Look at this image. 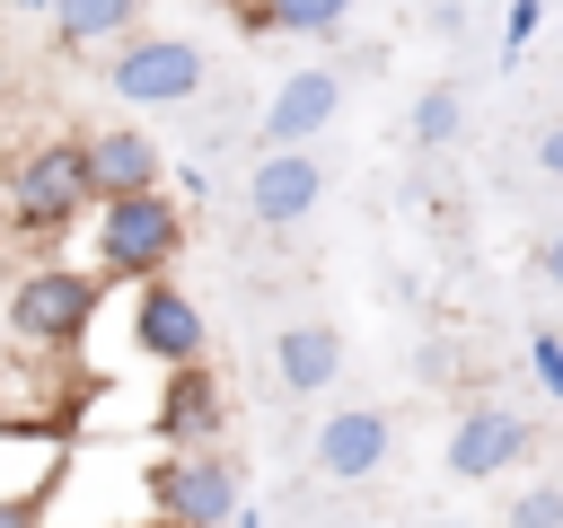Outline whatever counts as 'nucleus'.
<instances>
[{
  "mask_svg": "<svg viewBox=\"0 0 563 528\" xmlns=\"http://www.w3.org/2000/svg\"><path fill=\"white\" fill-rule=\"evenodd\" d=\"M97 211V185H88V150L79 141H35L9 158L0 176V220L26 229V238H62L70 220Z\"/></svg>",
  "mask_w": 563,
  "mask_h": 528,
  "instance_id": "nucleus-3",
  "label": "nucleus"
},
{
  "mask_svg": "<svg viewBox=\"0 0 563 528\" xmlns=\"http://www.w3.org/2000/svg\"><path fill=\"white\" fill-rule=\"evenodd\" d=\"M519 458H528V414H519V405H493V396L457 405V422H449V475H457V484L510 475Z\"/></svg>",
  "mask_w": 563,
  "mask_h": 528,
  "instance_id": "nucleus-9",
  "label": "nucleus"
},
{
  "mask_svg": "<svg viewBox=\"0 0 563 528\" xmlns=\"http://www.w3.org/2000/svg\"><path fill=\"white\" fill-rule=\"evenodd\" d=\"M457 123H466L457 79H431V88L413 97V150H449V141H457Z\"/></svg>",
  "mask_w": 563,
  "mask_h": 528,
  "instance_id": "nucleus-15",
  "label": "nucleus"
},
{
  "mask_svg": "<svg viewBox=\"0 0 563 528\" xmlns=\"http://www.w3.org/2000/svg\"><path fill=\"white\" fill-rule=\"evenodd\" d=\"M44 18H53L62 53H106V44H123L141 26V0H53Z\"/></svg>",
  "mask_w": 563,
  "mask_h": 528,
  "instance_id": "nucleus-14",
  "label": "nucleus"
},
{
  "mask_svg": "<svg viewBox=\"0 0 563 528\" xmlns=\"http://www.w3.org/2000/svg\"><path fill=\"white\" fill-rule=\"evenodd\" d=\"M229 528H264V519H255V510H238V519H229Z\"/></svg>",
  "mask_w": 563,
  "mask_h": 528,
  "instance_id": "nucleus-24",
  "label": "nucleus"
},
{
  "mask_svg": "<svg viewBox=\"0 0 563 528\" xmlns=\"http://www.w3.org/2000/svg\"><path fill=\"white\" fill-rule=\"evenodd\" d=\"M501 528H563V484H528Z\"/></svg>",
  "mask_w": 563,
  "mask_h": 528,
  "instance_id": "nucleus-17",
  "label": "nucleus"
},
{
  "mask_svg": "<svg viewBox=\"0 0 563 528\" xmlns=\"http://www.w3.org/2000/svg\"><path fill=\"white\" fill-rule=\"evenodd\" d=\"M0 528H44V502H26V493H18V502H0Z\"/></svg>",
  "mask_w": 563,
  "mask_h": 528,
  "instance_id": "nucleus-21",
  "label": "nucleus"
},
{
  "mask_svg": "<svg viewBox=\"0 0 563 528\" xmlns=\"http://www.w3.org/2000/svg\"><path fill=\"white\" fill-rule=\"evenodd\" d=\"M317 475L325 484H369V475H387V458H396V422H387V405H334L325 422H317Z\"/></svg>",
  "mask_w": 563,
  "mask_h": 528,
  "instance_id": "nucleus-8",
  "label": "nucleus"
},
{
  "mask_svg": "<svg viewBox=\"0 0 563 528\" xmlns=\"http://www.w3.org/2000/svg\"><path fill=\"white\" fill-rule=\"evenodd\" d=\"M273 370H282L290 396H317V387H334V370H343V334H334L325 317H290V326L273 334Z\"/></svg>",
  "mask_w": 563,
  "mask_h": 528,
  "instance_id": "nucleus-13",
  "label": "nucleus"
},
{
  "mask_svg": "<svg viewBox=\"0 0 563 528\" xmlns=\"http://www.w3.org/2000/svg\"><path fill=\"white\" fill-rule=\"evenodd\" d=\"M334 114H343V79H334L325 62H308V70H290V79L264 97V150H308Z\"/></svg>",
  "mask_w": 563,
  "mask_h": 528,
  "instance_id": "nucleus-11",
  "label": "nucleus"
},
{
  "mask_svg": "<svg viewBox=\"0 0 563 528\" xmlns=\"http://www.w3.org/2000/svg\"><path fill=\"white\" fill-rule=\"evenodd\" d=\"M317 194H325V158L317 150H264L246 167V220H264V229H299L317 211Z\"/></svg>",
  "mask_w": 563,
  "mask_h": 528,
  "instance_id": "nucleus-10",
  "label": "nucleus"
},
{
  "mask_svg": "<svg viewBox=\"0 0 563 528\" xmlns=\"http://www.w3.org/2000/svg\"><path fill=\"white\" fill-rule=\"evenodd\" d=\"M537 273H545V282H554V290H563V229H554V238H545V246H537Z\"/></svg>",
  "mask_w": 563,
  "mask_h": 528,
  "instance_id": "nucleus-22",
  "label": "nucleus"
},
{
  "mask_svg": "<svg viewBox=\"0 0 563 528\" xmlns=\"http://www.w3.org/2000/svg\"><path fill=\"white\" fill-rule=\"evenodd\" d=\"M9 9H18V18H44V9H53V0H9Z\"/></svg>",
  "mask_w": 563,
  "mask_h": 528,
  "instance_id": "nucleus-23",
  "label": "nucleus"
},
{
  "mask_svg": "<svg viewBox=\"0 0 563 528\" xmlns=\"http://www.w3.org/2000/svg\"><path fill=\"white\" fill-rule=\"evenodd\" d=\"M264 18H273V35H308V44H325V35H343L352 0H264Z\"/></svg>",
  "mask_w": 563,
  "mask_h": 528,
  "instance_id": "nucleus-16",
  "label": "nucleus"
},
{
  "mask_svg": "<svg viewBox=\"0 0 563 528\" xmlns=\"http://www.w3.org/2000/svg\"><path fill=\"white\" fill-rule=\"evenodd\" d=\"M528 378L545 387V405H563V334H528Z\"/></svg>",
  "mask_w": 563,
  "mask_h": 528,
  "instance_id": "nucleus-19",
  "label": "nucleus"
},
{
  "mask_svg": "<svg viewBox=\"0 0 563 528\" xmlns=\"http://www.w3.org/2000/svg\"><path fill=\"white\" fill-rule=\"evenodd\" d=\"M185 255V202L167 194V185H150V194H106L97 211H88V273L97 282H158L167 264Z\"/></svg>",
  "mask_w": 563,
  "mask_h": 528,
  "instance_id": "nucleus-1",
  "label": "nucleus"
},
{
  "mask_svg": "<svg viewBox=\"0 0 563 528\" xmlns=\"http://www.w3.org/2000/svg\"><path fill=\"white\" fill-rule=\"evenodd\" d=\"M150 431H158V449H220V431H229V387L211 378V361L158 370V405H150Z\"/></svg>",
  "mask_w": 563,
  "mask_h": 528,
  "instance_id": "nucleus-6",
  "label": "nucleus"
},
{
  "mask_svg": "<svg viewBox=\"0 0 563 528\" xmlns=\"http://www.w3.org/2000/svg\"><path fill=\"white\" fill-rule=\"evenodd\" d=\"M79 150H88L97 202H106V194H150V185H167V150H158L141 123H97V132H79Z\"/></svg>",
  "mask_w": 563,
  "mask_h": 528,
  "instance_id": "nucleus-12",
  "label": "nucleus"
},
{
  "mask_svg": "<svg viewBox=\"0 0 563 528\" xmlns=\"http://www.w3.org/2000/svg\"><path fill=\"white\" fill-rule=\"evenodd\" d=\"M537 26H545V0H510V9H501V62H519V53L537 44Z\"/></svg>",
  "mask_w": 563,
  "mask_h": 528,
  "instance_id": "nucleus-18",
  "label": "nucleus"
},
{
  "mask_svg": "<svg viewBox=\"0 0 563 528\" xmlns=\"http://www.w3.org/2000/svg\"><path fill=\"white\" fill-rule=\"evenodd\" d=\"M238 502V466L220 449H158L150 458V519L167 528H229Z\"/></svg>",
  "mask_w": 563,
  "mask_h": 528,
  "instance_id": "nucleus-5",
  "label": "nucleus"
},
{
  "mask_svg": "<svg viewBox=\"0 0 563 528\" xmlns=\"http://www.w3.org/2000/svg\"><path fill=\"white\" fill-rule=\"evenodd\" d=\"M202 308L158 273V282H132V352L150 361V370H185V361H202Z\"/></svg>",
  "mask_w": 563,
  "mask_h": 528,
  "instance_id": "nucleus-7",
  "label": "nucleus"
},
{
  "mask_svg": "<svg viewBox=\"0 0 563 528\" xmlns=\"http://www.w3.org/2000/svg\"><path fill=\"white\" fill-rule=\"evenodd\" d=\"M141 528H167V519H141Z\"/></svg>",
  "mask_w": 563,
  "mask_h": 528,
  "instance_id": "nucleus-25",
  "label": "nucleus"
},
{
  "mask_svg": "<svg viewBox=\"0 0 563 528\" xmlns=\"http://www.w3.org/2000/svg\"><path fill=\"white\" fill-rule=\"evenodd\" d=\"M537 167L563 185V123H545V132H537Z\"/></svg>",
  "mask_w": 563,
  "mask_h": 528,
  "instance_id": "nucleus-20",
  "label": "nucleus"
},
{
  "mask_svg": "<svg viewBox=\"0 0 563 528\" xmlns=\"http://www.w3.org/2000/svg\"><path fill=\"white\" fill-rule=\"evenodd\" d=\"M97 299H106V282L88 273V264H26L18 282H9V343H18V361H70L79 352V334L97 326Z\"/></svg>",
  "mask_w": 563,
  "mask_h": 528,
  "instance_id": "nucleus-2",
  "label": "nucleus"
},
{
  "mask_svg": "<svg viewBox=\"0 0 563 528\" xmlns=\"http://www.w3.org/2000/svg\"><path fill=\"white\" fill-rule=\"evenodd\" d=\"M202 79H211V62L194 35L132 26L123 44H106V97H123V106H185V97H202Z\"/></svg>",
  "mask_w": 563,
  "mask_h": 528,
  "instance_id": "nucleus-4",
  "label": "nucleus"
}]
</instances>
